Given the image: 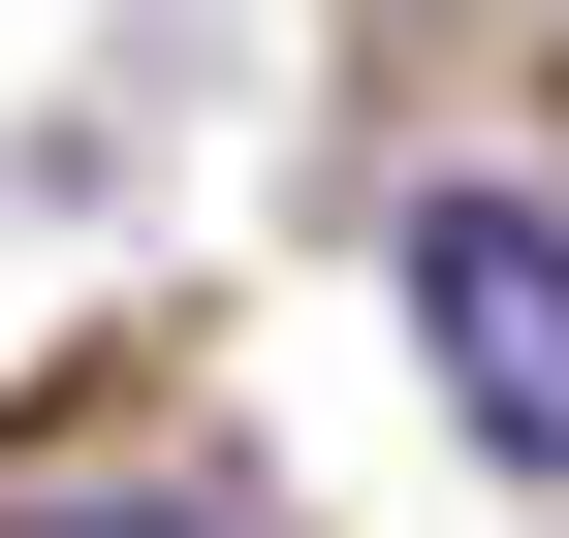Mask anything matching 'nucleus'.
<instances>
[{
    "label": "nucleus",
    "instance_id": "nucleus-1",
    "mask_svg": "<svg viewBox=\"0 0 569 538\" xmlns=\"http://www.w3.org/2000/svg\"><path fill=\"white\" fill-rule=\"evenodd\" d=\"M411 349L475 380L507 476H569V222H538V190H411Z\"/></svg>",
    "mask_w": 569,
    "mask_h": 538
},
{
    "label": "nucleus",
    "instance_id": "nucleus-2",
    "mask_svg": "<svg viewBox=\"0 0 569 538\" xmlns=\"http://www.w3.org/2000/svg\"><path fill=\"white\" fill-rule=\"evenodd\" d=\"M0 538H190V507H0Z\"/></svg>",
    "mask_w": 569,
    "mask_h": 538
}]
</instances>
